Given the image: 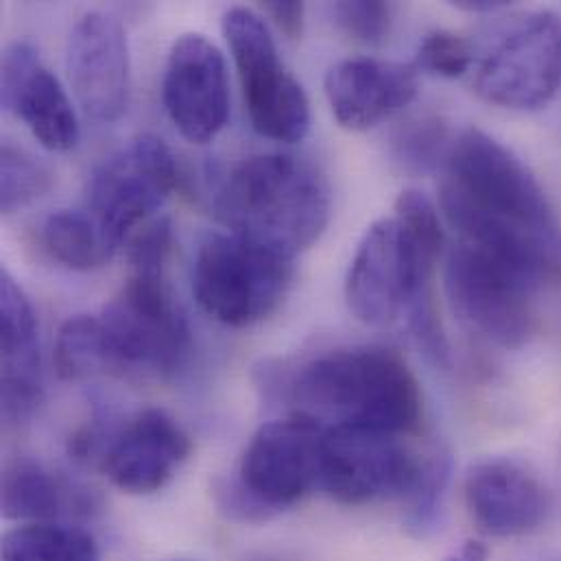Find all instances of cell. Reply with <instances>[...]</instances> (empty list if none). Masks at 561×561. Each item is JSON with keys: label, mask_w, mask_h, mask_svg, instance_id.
Returning <instances> with one entry per match:
<instances>
[{"label": "cell", "mask_w": 561, "mask_h": 561, "mask_svg": "<svg viewBox=\"0 0 561 561\" xmlns=\"http://www.w3.org/2000/svg\"><path fill=\"white\" fill-rule=\"evenodd\" d=\"M439 188L459 241L503 254L540 280L561 274V230L529 167L503 142L470 127L453 140Z\"/></svg>", "instance_id": "cell-1"}, {"label": "cell", "mask_w": 561, "mask_h": 561, "mask_svg": "<svg viewBox=\"0 0 561 561\" xmlns=\"http://www.w3.org/2000/svg\"><path fill=\"white\" fill-rule=\"evenodd\" d=\"M301 413L321 428H365L407 435L420 424V385L407 360L382 345H356L301 363L284 382Z\"/></svg>", "instance_id": "cell-2"}, {"label": "cell", "mask_w": 561, "mask_h": 561, "mask_svg": "<svg viewBox=\"0 0 561 561\" xmlns=\"http://www.w3.org/2000/svg\"><path fill=\"white\" fill-rule=\"evenodd\" d=\"M215 213L232 234L295 259L325 232L332 199L325 178L312 164L286 153H265L241 162L228 175Z\"/></svg>", "instance_id": "cell-3"}, {"label": "cell", "mask_w": 561, "mask_h": 561, "mask_svg": "<svg viewBox=\"0 0 561 561\" xmlns=\"http://www.w3.org/2000/svg\"><path fill=\"white\" fill-rule=\"evenodd\" d=\"M542 280L516 261L459 241L446 263V293L455 312L490 343L516 350L536 330V290Z\"/></svg>", "instance_id": "cell-4"}, {"label": "cell", "mask_w": 561, "mask_h": 561, "mask_svg": "<svg viewBox=\"0 0 561 561\" xmlns=\"http://www.w3.org/2000/svg\"><path fill=\"white\" fill-rule=\"evenodd\" d=\"M99 321L107 367L129 376H171L191 350L188 323L164 276L131 274Z\"/></svg>", "instance_id": "cell-5"}, {"label": "cell", "mask_w": 561, "mask_h": 561, "mask_svg": "<svg viewBox=\"0 0 561 561\" xmlns=\"http://www.w3.org/2000/svg\"><path fill=\"white\" fill-rule=\"evenodd\" d=\"M290 282V256L232 232L208 237L193 272L199 306L232 328L267 319L286 297Z\"/></svg>", "instance_id": "cell-6"}, {"label": "cell", "mask_w": 561, "mask_h": 561, "mask_svg": "<svg viewBox=\"0 0 561 561\" xmlns=\"http://www.w3.org/2000/svg\"><path fill=\"white\" fill-rule=\"evenodd\" d=\"M228 39L252 127L276 142H299L310 127V103L301 83L288 72L265 20L248 7L224 15Z\"/></svg>", "instance_id": "cell-7"}, {"label": "cell", "mask_w": 561, "mask_h": 561, "mask_svg": "<svg viewBox=\"0 0 561 561\" xmlns=\"http://www.w3.org/2000/svg\"><path fill=\"white\" fill-rule=\"evenodd\" d=\"M431 450H415L393 433L365 428H325L319 485L347 507L398 499L415 488Z\"/></svg>", "instance_id": "cell-8"}, {"label": "cell", "mask_w": 561, "mask_h": 561, "mask_svg": "<svg viewBox=\"0 0 561 561\" xmlns=\"http://www.w3.org/2000/svg\"><path fill=\"white\" fill-rule=\"evenodd\" d=\"M435 265L413 248L396 217L371 224L345 276L350 312L367 325H391L417 299L433 297Z\"/></svg>", "instance_id": "cell-9"}, {"label": "cell", "mask_w": 561, "mask_h": 561, "mask_svg": "<svg viewBox=\"0 0 561 561\" xmlns=\"http://www.w3.org/2000/svg\"><path fill=\"white\" fill-rule=\"evenodd\" d=\"M178 184V164L169 145L142 134L103 160L88 188V210L118 248L134 230L149 224Z\"/></svg>", "instance_id": "cell-10"}, {"label": "cell", "mask_w": 561, "mask_h": 561, "mask_svg": "<svg viewBox=\"0 0 561 561\" xmlns=\"http://www.w3.org/2000/svg\"><path fill=\"white\" fill-rule=\"evenodd\" d=\"M561 83V22L551 11L529 13L483 57L477 92L492 105L534 112L547 107Z\"/></svg>", "instance_id": "cell-11"}, {"label": "cell", "mask_w": 561, "mask_h": 561, "mask_svg": "<svg viewBox=\"0 0 561 561\" xmlns=\"http://www.w3.org/2000/svg\"><path fill=\"white\" fill-rule=\"evenodd\" d=\"M323 433L301 413L263 424L241 457L239 483L278 516L319 483Z\"/></svg>", "instance_id": "cell-12"}, {"label": "cell", "mask_w": 561, "mask_h": 561, "mask_svg": "<svg viewBox=\"0 0 561 561\" xmlns=\"http://www.w3.org/2000/svg\"><path fill=\"white\" fill-rule=\"evenodd\" d=\"M169 118L195 145L219 136L230 114L228 68L221 50L202 33L180 35L169 53L162 83Z\"/></svg>", "instance_id": "cell-13"}, {"label": "cell", "mask_w": 561, "mask_h": 561, "mask_svg": "<svg viewBox=\"0 0 561 561\" xmlns=\"http://www.w3.org/2000/svg\"><path fill=\"white\" fill-rule=\"evenodd\" d=\"M68 77L81 110L99 123L125 116L131 96V61L121 22L88 11L72 28L66 50Z\"/></svg>", "instance_id": "cell-14"}, {"label": "cell", "mask_w": 561, "mask_h": 561, "mask_svg": "<svg viewBox=\"0 0 561 561\" xmlns=\"http://www.w3.org/2000/svg\"><path fill=\"white\" fill-rule=\"evenodd\" d=\"M466 507L477 529L492 538H520L545 527L551 494L525 463L516 459H483L463 483Z\"/></svg>", "instance_id": "cell-15"}, {"label": "cell", "mask_w": 561, "mask_h": 561, "mask_svg": "<svg viewBox=\"0 0 561 561\" xmlns=\"http://www.w3.org/2000/svg\"><path fill=\"white\" fill-rule=\"evenodd\" d=\"M2 107L15 114L48 151H70L79 142V121L59 79L28 42H13L2 55Z\"/></svg>", "instance_id": "cell-16"}, {"label": "cell", "mask_w": 561, "mask_h": 561, "mask_svg": "<svg viewBox=\"0 0 561 561\" xmlns=\"http://www.w3.org/2000/svg\"><path fill=\"white\" fill-rule=\"evenodd\" d=\"M188 433L162 409H145L107 444L101 457L103 472L125 494L160 492L188 459Z\"/></svg>", "instance_id": "cell-17"}, {"label": "cell", "mask_w": 561, "mask_h": 561, "mask_svg": "<svg viewBox=\"0 0 561 561\" xmlns=\"http://www.w3.org/2000/svg\"><path fill=\"white\" fill-rule=\"evenodd\" d=\"M336 123L365 131L404 110L417 94L415 64L352 57L334 64L323 81Z\"/></svg>", "instance_id": "cell-18"}, {"label": "cell", "mask_w": 561, "mask_h": 561, "mask_svg": "<svg viewBox=\"0 0 561 561\" xmlns=\"http://www.w3.org/2000/svg\"><path fill=\"white\" fill-rule=\"evenodd\" d=\"M0 347H2V415L20 424L42 400L39 330L35 310L11 278L0 274Z\"/></svg>", "instance_id": "cell-19"}, {"label": "cell", "mask_w": 561, "mask_h": 561, "mask_svg": "<svg viewBox=\"0 0 561 561\" xmlns=\"http://www.w3.org/2000/svg\"><path fill=\"white\" fill-rule=\"evenodd\" d=\"M72 490L33 459H15L2 472V516L22 525L55 523Z\"/></svg>", "instance_id": "cell-20"}, {"label": "cell", "mask_w": 561, "mask_h": 561, "mask_svg": "<svg viewBox=\"0 0 561 561\" xmlns=\"http://www.w3.org/2000/svg\"><path fill=\"white\" fill-rule=\"evenodd\" d=\"M46 252L75 272H94L110 263L116 245L90 210H59L42 228Z\"/></svg>", "instance_id": "cell-21"}, {"label": "cell", "mask_w": 561, "mask_h": 561, "mask_svg": "<svg viewBox=\"0 0 561 561\" xmlns=\"http://www.w3.org/2000/svg\"><path fill=\"white\" fill-rule=\"evenodd\" d=\"M2 561H99L94 538L57 523L20 525L2 540Z\"/></svg>", "instance_id": "cell-22"}, {"label": "cell", "mask_w": 561, "mask_h": 561, "mask_svg": "<svg viewBox=\"0 0 561 561\" xmlns=\"http://www.w3.org/2000/svg\"><path fill=\"white\" fill-rule=\"evenodd\" d=\"M53 363L61 380H81L107 367L105 341L99 317H70L57 332Z\"/></svg>", "instance_id": "cell-23"}, {"label": "cell", "mask_w": 561, "mask_h": 561, "mask_svg": "<svg viewBox=\"0 0 561 561\" xmlns=\"http://www.w3.org/2000/svg\"><path fill=\"white\" fill-rule=\"evenodd\" d=\"M53 188V173L31 151L4 140L0 149V208L11 215L44 197Z\"/></svg>", "instance_id": "cell-24"}, {"label": "cell", "mask_w": 561, "mask_h": 561, "mask_svg": "<svg viewBox=\"0 0 561 561\" xmlns=\"http://www.w3.org/2000/svg\"><path fill=\"white\" fill-rule=\"evenodd\" d=\"M448 481H450V457L442 448H431L426 466L415 488L402 501L404 525L415 538H428L431 534L437 531Z\"/></svg>", "instance_id": "cell-25"}, {"label": "cell", "mask_w": 561, "mask_h": 561, "mask_svg": "<svg viewBox=\"0 0 561 561\" xmlns=\"http://www.w3.org/2000/svg\"><path fill=\"white\" fill-rule=\"evenodd\" d=\"M396 221L413 243V248L437 263L444 252V226L437 206L420 191H402L396 199Z\"/></svg>", "instance_id": "cell-26"}, {"label": "cell", "mask_w": 561, "mask_h": 561, "mask_svg": "<svg viewBox=\"0 0 561 561\" xmlns=\"http://www.w3.org/2000/svg\"><path fill=\"white\" fill-rule=\"evenodd\" d=\"M474 61L472 44L453 31H431L417 46L415 68L428 70L444 79L463 77Z\"/></svg>", "instance_id": "cell-27"}, {"label": "cell", "mask_w": 561, "mask_h": 561, "mask_svg": "<svg viewBox=\"0 0 561 561\" xmlns=\"http://www.w3.org/2000/svg\"><path fill=\"white\" fill-rule=\"evenodd\" d=\"M332 15L336 26L358 44L380 46L389 33L393 22V9L387 2L378 0H343L332 4Z\"/></svg>", "instance_id": "cell-28"}, {"label": "cell", "mask_w": 561, "mask_h": 561, "mask_svg": "<svg viewBox=\"0 0 561 561\" xmlns=\"http://www.w3.org/2000/svg\"><path fill=\"white\" fill-rule=\"evenodd\" d=\"M173 250V226L169 219H153L136 230L129 239L127 261L131 274L164 276Z\"/></svg>", "instance_id": "cell-29"}, {"label": "cell", "mask_w": 561, "mask_h": 561, "mask_svg": "<svg viewBox=\"0 0 561 561\" xmlns=\"http://www.w3.org/2000/svg\"><path fill=\"white\" fill-rule=\"evenodd\" d=\"M446 129L439 121H422L415 123V127L400 134L396 140L398 160L413 171H428L442 162H446V156L450 151V145Z\"/></svg>", "instance_id": "cell-30"}, {"label": "cell", "mask_w": 561, "mask_h": 561, "mask_svg": "<svg viewBox=\"0 0 561 561\" xmlns=\"http://www.w3.org/2000/svg\"><path fill=\"white\" fill-rule=\"evenodd\" d=\"M213 496L219 514H224L232 523L241 525H263L276 518L265 505H261L241 483L239 479H219L213 485Z\"/></svg>", "instance_id": "cell-31"}, {"label": "cell", "mask_w": 561, "mask_h": 561, "mask_svg": "<svg viewBox=\"0 0 561 561\" xmlns=\"http://www.w3.org/2000/svg\"><path fill=\"white\" fill-rule=\"evenodd\" d=\"M265 13L288 39H301L306 24V4L297 0H270L263 4Z\"/></svg>", "instance_id": "cell-32"}, {"label": "cell", "mask_w": 561, "mask_h": 561, "mask_svg": "<svg viewBox=\"0 0 561 561\" xmlns=\"http://www.w3.org/2000/svg\"><path fill=\"white\" fill-rule=\"evenodd\" d=\"M490 551L483 542L479 540H466L459 551H455L453 556H448L444 561H488Z\"/></svg>", "instance_id": "cell-33"}, {"label": "cell", "mask_w": 561, "mask_h": 561, "mask_svg": "<svg viewBox=\"0 0 561 561\" xmlns=\"http://www.w3.org/2000/svg\"><path fill=\"white\" fill-rule=\"evenodd\" d=\"M459 11L468 13H494L501 9H507V2H494V0H459L455 2Z\"/></svg>", "instance_id": "cell-34"}]
</instances>
